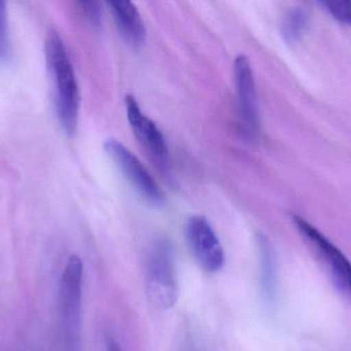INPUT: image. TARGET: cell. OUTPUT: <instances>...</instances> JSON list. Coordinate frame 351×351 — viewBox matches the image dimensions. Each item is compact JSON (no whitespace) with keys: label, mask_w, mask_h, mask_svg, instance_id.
<instances>
[{"label":"cell","mask_w":351,"mask_h":351,"mask_svg":"<svg viewBox=\"0 0 351 351\" xmlns=\"http://www.w3.org/2000/svg\"><path fill=\"white\" fill-rule=\"evenodd\" d=\"M45 57L58 119L64 131L68 135H73L80 119V87L67 47L55 29H49L45 36Z\"/></svg>","instance_id":"obj_1"},{"label":"cell","mask_w":351,"mask_h":351,"mask_svg":"<svg viewBox=\"0 0 351 351\" xmlns=\"http://www.w3.org/2000/svg\"><path fill=\"white\" fill-rule=\"evenodd\" d=\"M146 294L150 303L160 310L171 309L179 297L172 247L166 240L152 245L147 256Z\"/></svg>","instance_id":"obj_2"},{"label":"cell","mask_w":351,"mask_h":351,"mask_svg":"<svg viewBox=\"0 0 351 351\" xmlns=\"http://www.w3.org/2000/svg\"><path fill=\"white\" fill-rule=\"evenodd\" d=\"M293 222L317 261L329 275L333 286L343 298L351 302V263L346 256L322 234L313 225L300 216H293Z\"/></svg>","instance_id":"obj_3"},{"label":"cell","mask_w":351,"mask_h":351,"mask_svg":"<svg viewBox=\"0 0 351 351\" xmlns=\"http://www.w3.org/2000/svg\"><path fill=\"white\" fill-rule=\"evenodd\" d=\"M82 282L84 264L78 256L68 259L60 280L59 305L66 346L69 351L77 350L82 325Z\"/></svg>","instance_id":"obj_4"},{"label":"cell","mask_w":351,"mask_h":351,"mask_svg":"<svg viewBox=\"0 0 351 351\" xmlns=\"http://www.w3.org/2000/svg\"><path fill=\"white\" fill-rule=\"evenodd\" d=\"M104 148L125 179L144 199L156 205L164 203V194L156 179L129 148L117 139L107 140Z\"/></svg>","instance_id":"obj_5"},{"label":"cell","mask_w":351,"mask_h":351,"mask_svg":"<svg viewBox=\"0 0 351 351\" xmlns=\"http://www.w3.org/2000/svg\"><path fill=\"white\" fill-rule=\"evenodd\" d=\"M186 237L194 259L208 273L222 269L225 253L210 222L204 216H193L186 224Z\"/></svg>","instance_id":"obj_6"},{"label":"cell","mask_w":351,"mask_h":351,"mask_svg":"<svg viewBox=\"0 0 351 351\" xmlns=\"http://www.w3.org/2000/svg\"><path fill=\"white\" fill-rule=\"evenodd\" d=\"M128 120L137 139L160 168L169 166V150L160 128L142 111L135 97H125Z\"/></svg>","instance_id":"obj_7"},{"label":"cell","mask_w":351,"mask_h":351,"mask_svg":"<svg viewBox=\"0 0 351 351\" xmlns=\"http://www.w3.org/2000/svg\"><path fill=\"white\" fill-rule=\"evenodd\" d=\"M234 80L239 117L245 135L255 138L259 133L257 93L251 62L247 56L239 55L234 61Z\"/></svg>","instance_id":"obj_8"},{"label":"cell","mask_w":351,"mask_h":351,"mask_svg":"<svg viewBox=\"0 0 351 351\" xmlns=\"http://www.w3.org/2000/svg\"><path fill=\"white\" fill-rule=\"evenodd\" d=\"M108 4L125 41L132 47H141L146 39V28L135 4L130 1H110Z\"/></svg>","instance_id":"obj_9"},{"label":"cell","mask_w":351,"mask_h":351,"mask_svg":"<svg viewBox=\"0 0 351 351\" xmlns=\"http://www.w3.org/2000/svg\"><path fill=\"white\" fill-rule=\"evenodd\" d=\"M258 257L260 265V282L264 301L274 304L278 288V269L274 249L266 237L259 235L257 239Z\"/></svg>","instance_id":"obj_10"},{"label":"cell","mask_w":351,"mask_h":351,"mask_svg":"<svg viewBox=\"0 0 351 351\" xmlns=\"http://www.w3.org/2000/svg\"><path fill=\"white\" fill-rule=\"evenodd\" d=\"M307 25V14L300 8H294L285 16L280 26L284 38L288 43L298 41Z\"/></svg>","instance_id":"obj_11"},{"label":"cell","mask_w":351,"mask_h":351,"mask_svg":"<svg viewBox=\"0 0 351 351\" xmlns=\"http://www.w3.org/2000/svg\"><path fill=\"white\" fill-rule=\"evenodd\" d=\"M12 53L10 25L6 3L0 0V63L8 61Z\"/></svg>","instance_id":"obj_12"},{"label":"cell","mask_w":351,"mask_h":351,"mask_svg":"<svg viewBox=\"0 0 351 351\" xmlns=\"http://www.w3.org/2000/svg\"><path fill=\"white\" fill-rule=\"evenodd\" d=\"M322 4L339 22L351 26V1H323Z\"/></svg>","instance_id":"obj_13"},{"label":"cell","mask_w":351,"mask_h":351,"mask_svg":"<svg viewBox=\"0 0 351 351\" xmlns=\"http://www.w3.org/2000/svg\"><path fill=\"white\" fill-rule=\"evenodd\" d=\"M78 10L84 19L92 25L93 27H100L102 12H101L100 4L97 1L84 0V1L76 2Z\"/></svg>","instance_id":"obj_14"},{"label":"cell","mask_w":351,"mask_h":351,"mask_svg":"<svg viewBox=\"0 0 351 351\" xmlns=\"http://www.w3.org/2000/svg\"><path fill=\"white\" fill-rule=\"evenodd\" d=\"M106 351H121V346L114 340H110L107 346Z\"/></svg>","instance_id":"obj_15"}]
</instances>
